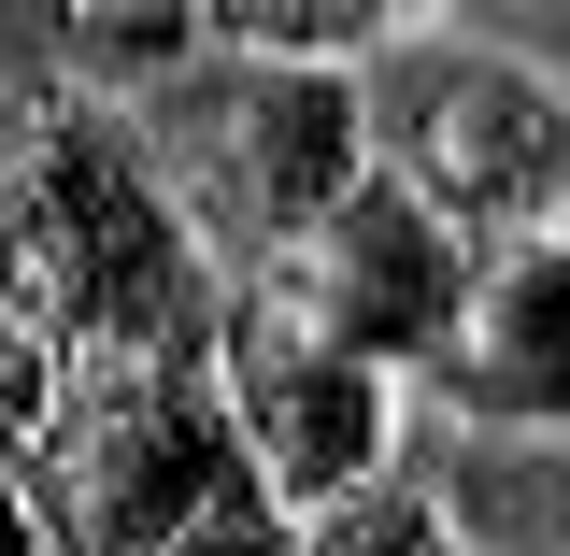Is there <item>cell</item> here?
I'll use <instances>...</instances> for the list:
<instances>
[{"instance_id": "cell-13", "label": "cell", "mask_w": 570, "mask_h": 556, "mask_svg": "<svg viewBox=\"0 0 570 556\" xmlns=\"http://www.w3.org/2000/svg\"><path fill=\"white\" fill-rule=\"evenodd\" d=\"M542 228H557V243H570V157H557V214H542Z\"/></svg>"}, {"instance_id": "cell-5", "label": "cell", "mask_w": 570, "mask_h": 556, "mask_svg": "<svg viewBox=\"0 0 570 556\" xmlns=\"http://www.w3.org/2000/svg\"><path fill=\"white\" fill-rule=\"evenodd\" d=\"M557 157H570V86H542L528 58H442L414 86V129H400V172L471 243L542 228L557 214Z\"/></svg>"}, {"instance_id": "cell-4", "label": "cell", "mask_w": 570, "mask_h": 556, "mask_svg": "<svg viewBox=\"0 0 570 556\" xmlns=\"http://www.w3.org/2000/svg\"><path fill=\"white\" fill-rule=\"evenodd\" d=\"M257 285H272L299 329H328L343 357H371V371H428L456 285H471V228L385 157L343 214H314L299 243H272V272H257Z\"/></svg>"}, {"instance_id": "cell-8", "label": "cell", "mask_w": 570, "mask_h": 556, "mask_svg": "<svg viewBox=\"0 0 570 556\" xmlns=\"http://www.w3.org/2000/svg\"><path fill=\"white\" fill-rule=\"evenodd\" d=\"M200 29H214V0H58V43H71V86H86V100L171 71Z\"/></svg>"}, {"instance_id": "cell-1", "label": "cell", "mask_w": 570, "mask_h": 556, "mask_svg": "<svg viewBox=\"0 0 570 556\" xmlns=\"http://www.w3.org/2000/svg\"><path fill=\"white\" fill-rule=\"evenodd\" d=\"M14 314L58 329L86 386H171L228 329L186 201L157 186L142 129L86 86H43L14 115Z\"/></svg>"}, {"instance_id": "cell-6", "label": "cell", "mask_w": 570, "mask_h": 556, "mask_svg": "<svg viewBox=\"0 0 570 556\" xmlns=\"http://www.w3.org/2000/svg\"><path fill=\"white\" fill-rule=\"evenodd\" d=\"M428 386L471 428H570V243L557 228L471 243V285L428 343Z\"/></svg>"}, {"instance_id": "cell-7", "label": "cell", "mask_w": 570, "mask_h": 556, "mask_svg": "<svg viewBox=\"0 0 570 556\" xmlns=\"http://www.w3.org/2000/svg\"><path fill=\"white\" fill-rule=\"evenodd\" d=\"M385 157H371V100H356V58H243L228 86V186L243 214L299 243L314 214H343Z\"/></svg>"}, {"instance_id": "cell-3", "label": "cell", "mask_w": 570, "mask_h": 556, "mask_svg": "<svg viewBox=\"0 0 570 556\" xmlns=\"http://www.w3.org/2000/svg\"><path fill=\"white\" fill-rule=\"evenodd\" d=\"M214 400L243 428V471L272 514H328V499L385 486V442H400V386L343 357L328 329H299L272 285H243L228 300V329H214Z\"/></svg>"}, {"instance_id": "cell-9", "label": "cell", "mask_w": 570, "mask_h": 556, "mask_svg": "<svg viewBox=\"0 0 570 556\" xmlns=\"http://www.w3.org/2000/svg\"><path fill=\"white\" fill-rule=\"evenodd\" d=\"M414 14H442V0H214V29L243 58H356V43L414 29Z\"/></svg>"}, {"instance_id": "cell-2", "label": "cell", "mask_w": 570, "mask_h": 556, "mask_svg": "<svg viewBox=\"0 0 570 556\" xmlns=\"http://www.w3.org/2000/svg\"><path fill=\"white\" fill-rule=\"evenodd\" d=\"M14 486L43 499V514H71L100 556H171L186 528H214L228 499H257V471H243L228 400L171 371V386H86L58 414V442L14 457Z\"/></svg>"}, {"instance_id": "cell-10", "label": "cell", "mask_w": 570, "mask_h": 556, "mask_svg": "<svg viewBox=\"0 0 570 556\" xmlns=\"http://www.w3.org/2000/svg\"><path fill=\"white\" fill-rule=\"evenodd\" d=\"M299 543L314 556H471V528H456L428 486H356V499H328Z\"/></svg>"}, {"instance_id": "cell-11", "label": "cell", "mask_w": 570, "mask_h": 556, "mask_svg": "<svg viewBox=\"0 0 570 556\" xmlns=\"http://www.w3.org/2000/svg\"><path fill=\"white\" fill-rule=\"evenodd\" d=\"M171 556H314V543L285 528L272 499H228V514H214V528H186V543H171Z\"/></svg>"}, {"instance_id": "cell-12", "label": "cell", "mask_w": 570, "mask_h": 556, "mask_svg": "<svg viewBox=\"0 0 570 556\" xmlns=\"http://www.w3.org/2000/svg\"><path fill=\"white\" fill-rule=\"evenodd\" d=\"M14 556H100V543H86V528H71V514H43V499L14 486Z\"/></svg>"}, {"instance_id": "cell-14", "label": "cell", "mask_w": 570, "mask_h": 556, "mask_svg": "<svg viewBox=\"0 0 570 556\" xmlns=\"http://www.w3.org/2000/svg\"><path fill=\"white\" fill-rule=\"evenodd\" d=\"M557 556H570V486H557Z\"/></svg>"}]
</instances>
